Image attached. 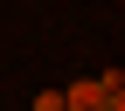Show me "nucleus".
Masks as SVG:
<instances>
[{
	"label": "nucleus",
	"mask_w": 125,
	"mask_h": 111,
	"mask_svg": "<svg viewBox=\"0 0 125 111\" xmlns=\"http://www.w3.org/2000/svg\"><path fill=\"white\" fill-rule=\"evenodd\" d=\"M62 111H104V90H97V76H90V83H70V90H62Z\"/></svg>",
	"instance_id": "1"
},
{
	"label": "nucleus",
	"mask_w": 125,
	"mask_h": 111,
	"mask_svg": "<svg viewBox=\"0 0 125 111\" xmlns=\"http://www.w3.org/2000/svg\"><path fill=\"white\" fill-rule=\"evenodd\" d=\"M28 111H62V90H42V97L28 104Z\"/></svg>",
	"instance_id": "3"
},
{
	"label": "nucleus",
	"mask_w": 125,
	"mask_h": 111,
	"mask_svg": "<svg viewBox=\"0 0 125 111\" xmlns=\"http://www.w3.org/2000/svg\"><path fill=\"white\" fill-rule=\"evenodd\" d=\"M97 90H104V111H125V76H118V70L97 76Z\"/></svg>",
	"instance_id": "2"
}]
</instances>
